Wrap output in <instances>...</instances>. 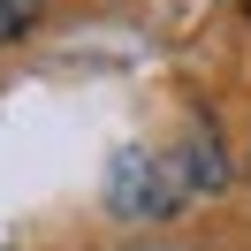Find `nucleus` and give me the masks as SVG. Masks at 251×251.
Instances as JSON below:
<instances>
[{
    "instance_id": "1",
    "label": "nucleus",
    "mask_w": 251,
    "mask_h": 251,
    "mask_svg": "<svg viewBox=\"0 0 251 251\" xmlns=\"http://www.w3.org/2000/svg\"><path fill=\"white\" fill-rule=\"evenodd\" d=\"M183 175H175V160L145 152V145H122V152L107 160V213L122 221H168L175 205H183Z\"/></svg>"
},
{
    "instance_id": "2",
    "label": "nucleus",
    "mask_w": 251,
    "mask_h": 251,
    "mask_svg": "<svg viewBox=\"0 0 251 251\" xmlns=\"http://www.w3.org/2000/svg\"><path fill=\"white\" fill-rule=\"evenodd\" d=\"M175 175H183V190H228V145H221L213 122H190L183 129V152H175Z\"/></svg>"
},
{
    "instance_id": "3",
    "label": "nucleus",
    "mask_w": 251,
    "mask_h": 251,
    "mask_svg": "<svg viewBox=\"0 0 251 251\" xmlns=\"http://www.w3.org/2000/svg\"><path fill=\"white\" fill-rule=\"evenodd\" d=\"M38 8H46V0H0V46H16V38L38 23Z\"/></svg>"
}]
</instances>
